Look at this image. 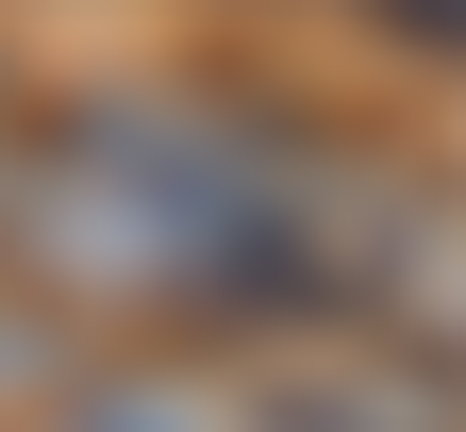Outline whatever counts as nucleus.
<instances>
[{"instance_id":"nucleus-1","label":"nucleus","mask_w":466,"mask_h":432,"mask_svg":"<svg viewBox=\"0 0 466 432\" xmlns=\"http://www.w3.org/2000/svg\"><path fill=\"white\" fill-rule=\"evenodd\" d=\"M0 266L67 333H417L466 349V200L267 84H100L0 134Z\"/></svg>"},{"instance_id":"nucleus-2","label":"nucleus","mask_w":466,"mask_h":432,"mask_svg":"<svg viewBox=\"0 0 466 432\" xmlns=\"http://www.w3.org/2000/svg\"><path fill=\"white\" fill-rule=\"evenodd\" d=\"M233 432H466V366L417 333H217Z\"/></svg>"},{"instance_id":"nucleus-3","label":"nucleus","mask_w":466,"mask_h":432,"mask_svg":"<svg viewBox=\"0 0 466 432\" xmlns=\"http://www.w3.org/2000/svg\"><path fill=\"white\" fill-rule=\"evenodd\" d=\"M17 432H233V366L217 349H150V366H100V383L34 399Z\"/></svg>"},{"instance_id":"nucleus-4","label":"nucleus","mask_w":466,"mask_h":432,"mask_svg":"<svg viewBox=\"0 0 466 432\" xmlns=\"http://www.w3.org/2000/svg\"><path fill=\"white\" fill-rule=\"evenodd\" d=\"M50 333H67V316H34V299H17V266H0V399L50 366Z\"/></svg>"}]
</instances>
